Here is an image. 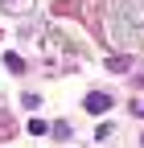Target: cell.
<instances>
[{
	"mask_svg": "<svg viewBox=\"0 0 144 148\" xmlns=\"http://www.w3.org/2000/svg\"><path fill=\"white\" fill-rule=\"evenodd\" d=\"M86 111H91V115H103V111H111V95H103V90H91V95H86Z\"/></svg>",
	"mask_w": 144,
	"mask_h": 148,
	"instance_id": "cell-1",
	"label": "cell"
},
{
	"mask_svg": "<svg viewBox=\"0 0 144 148\" xmlns=\"http://www.w3.org/2000/svg\"><path fill=\"white\" fill-rule=\"evenodd\" d=\"M29 4V0H0V8H4V12H21Z\"/></svg>",
	"mask_w": 144,
	"mask_h": 148,
	"instance_id": "cell-2",
	"label": "cell"
},
{
	"mask_svg": "<svg viewBox=\"0 0 144 148\" xmlns=\"http://www.w3.org/2000/svg\"><path fill=\"white\" fill-rule=\"evenodd\" d=\"M136 115H144V99H140V103H136Z\"/></svg>",
	"mask_w": 144,
	"mask_h": 148,
	"instance_id": "cell-3",
	"label": "cell"
}]
</instances>
